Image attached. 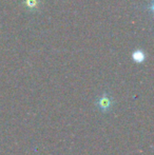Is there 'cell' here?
<instances>
[{
  "mask_svg": "<svg viewBox=\"0 0 154 155\" xmlns=\"http://www.w3.org/2000/svg\"><path fill=\"white\" fill-rule=\"evenodd\" d=\"M131 57H132V59H133L134 62L143 63L145 60H146V53H145L142 49H136L133 51Z\"/></svg>",
  "mask_w": 154,
  "mask_h": 155,
  "instance_id": "3957f363",
  "label": "cell"
},
{
  "mask_svg": "<svg viewBox=\"0 0 154 155\" xmlns=\"http://www.w3.org/2000/svg\"><path fill=\"white\" fill-rule=\"evenodd\" d=\"M96 106L103 112H109L111 110L112 106H113V101H112V98L109 95L103 94L96 99Z\"/></svg>",
  "mask_w": 154,
  "mask_h": 155,
  "instance_id": "6da1fadb",
  "label": "cell"
},
{
  "mask_svg": "<svg viewBox=\"0 0 154 155\" xmlns=\"http://www.w3.org/2000/svg\"><path fill=\"white\" fill-rule=\"evenodd\" d=\"M22 5L29 12H36L40 8V0H22Z\"/></svg>",
  "mask_w": 154,
  "mask_h": 155,
  "instance_id": "7a4b0ae2",
  "label": "cell"
}]
</instances>
